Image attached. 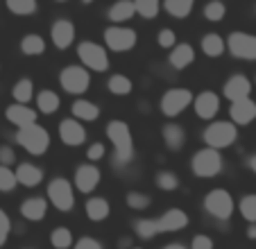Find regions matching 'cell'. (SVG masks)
Returning a JSON list of instances; mask_svg holds the SVG:
<instances>
[{"label":"cell","mask_w":256,"mask_h":249,"mask_svg":"<svg viewBox=\"0 0 256 249\" xmlns=\"http://www.w3.org/2000/svg\"><path fill=\"white\" fill-rule=\"evenodd\" d=\"M106 136L114 143V152H116V166L122 168L134 158V136L130 132V124L125 120H112L106 124Z\"/></svg>","instance_id":"obj_1"},{"label":"cell","mask_w":256,"mask_h":249,"mask_svg":"<svg viewBox=\"0 0 256 249\" xmlns=\"http://www.w3.org/2000/svg\"><path fill=\"white\" fill-rule=\"evenodd\" d=\"M238 138V127L232 120H220V122H211L204 130V143L211 150H224L229 145H234Z\"/></svg>","instance_id":"obj_2"},{"label":"cell","mask_w":256,"mask_h":249,"mask_svg":"<svg viewBox=\"0 0 256 249\" xmlns=\"http://www.w3.org/2000/svg\"><path fill=\"white\" fill-rule=\"evenodd\" d=\"M16 143L23 150H28L30 154L41 156V154H46L50 148V134L41 124L34 122V124H30V127H23V130L16 132Z\"/></svg>","instance_id":"obj_3"},{"label":"cell","mask_w":256,"mask_h":249,"mask_svg":"<svg viewBox=\"0 0 256 249\" xmlns=\"http://www.w3.org/2000/svg\"><path fill=\"white\" fill-rule=\"evenodd\" d=\"M222 154L218 150H211V148H204V150H198L190 158V168H193L195 177H216V174L222 172Z\"/></svg>","instance_id":"obj_4"},{"label":"cell","mask_w":256,"mask_h":249,"mask_svg":"<svg viewBox=\"0 0 256 249\" xmlns=\"http://www.w3.org/2000/svg\"><path fill=\"white\" fill-rule=\"evenodd\" d=\"M204 211L216 220H229L234 213V197L224 188H213L204 197Z\"/></svg>","instance_id":"obj_5"},{"label":"cell","mask_w":256,"mask_h":249,"mask_svg":"<svg viewBox=\"0 0 256 249\" xmlns=\"http://www.w3.org/2000/svg\"><path fill=\"white\" fill-rule=\"evenodd\" d=\"M59 82H62V88L66 93H70V96H82V93H86L88 84H91V75H88V70L84 66L70 64V66H66L62 70Z\"/></svg>","instance_id":"obj_6"},{"label":"cell","mask_w":256,"mask_h":249,"mask_svg":"<svg viewBox=\"0 0 256 249\" xmlns=\"http://www.w3.org/2000/svg\"><path fill=\"white\" fill-rule=\"evenodd\" d=\"M78 54H80V59H82V64H84L86 70L104 72L106 68H109V54H106V50L102 48V46L93 44V41H84V44H80Z\"/></svg>","instance_id":"obj_7"},{"label":"cell","mask_w":256,"mask_h":249,"mask_svg":"<svg viewBox=\"0 0 256 249\" xmlns=\"http://www.w3.org/2000/svg\"><path fill=\"white\" fill-rule=\"evenodd\" d=\"M48 200L57 211H70L75 206V195H72V186L66 177H54L48 184Z\"/></svg>","instance_id":"obj_8"},{"label":"cell","mask_w":256,"mask_h":249,"mask_svg":"<svg viewBox=\"0 0 256 249\" xmlns=\"http://www.w3.org/2000/svg\"><path fill=\"white\" fill-rule=\"evenodd\" d=\"M188 104H193V93L190 88H170L166 91V96L161 98V114L168 116V118H174L179 116L184 109H188Z\"/></svg>","instance_id":"obj_9"},{"label":"cell","mask_w":256,"mask_h":249,"mask_svg":"<svg viewBox=\"0 0 256 249\" xmlns=\"http://www.w3.org/2000/svg\"><path fill=\"white\" fill-rule=\"evenodd\" d=\"M229 52L236 59H245V62H256V36L247 32H232L227 38Z\"/></svg>","instance_id":"obj_10"},{"label":"cell","mask_w":256,"mask_h":249,"mask_svg":"<svg viewBox=\"0 0 256 249\" xmlns=\"http://www.w3.org/2000/svg\"><path fill=\"white\" fill-rule=\"evenodd\" d=\"M104 44L114 52H127L136 46V32L122 25H112L104 30Z\"/></svg>","instance_id":"obj_11"},{"label":"cell","mask_w":256,"mask_h":249,"mask_svg":"<svg viewBox=\"0 0 256 249\" xmlns=\"http://www.w3.org/2000/svg\"><path fill=\"white\" fill-rule=\"evenodd\" d=\"M100 179H102V172L93 163H84V166H80V168L75 170V188H78L80 192H84V195L96 190V188L100 186Z\"/></svg>","instance_id":"obj_12"},{"label":"cell","mask_w":256,"mask_h":249,"mask_svg":"<svg viewBox=\"0 0 256 249\" xmlns=\"http://www.w3.org/2000/svg\"><path fill=\"white\" fill-rule=\"evenodd\" d=\"M50 38H52L54 48H59V50L70 48L72 41H75V25H72L68 18L54 20L52 28H50Z\"/></svg>","instance_id":"obj_13"},{"label":"cell","mask_w":256,"mask_h":249,"mask_svg":"<svg viewBox=\"0 0 256 249\" xmlns=\"http://www.w3.org/2000/svg\"><path fill=\"white\" fill-rule=\"evenodd\" d=\"M59 138H62L68 148H80V145L86 140V130H84L75 118H66L59 124Z\"/></svg>","instance_id":"obj_14"},{"label":"cell","mask_w":256,"mask_h":249,"mask_svg":"<svg viewBox=\"0 0 256 249\" xmlns=\"http://www.w3.org/2000/svg\"><path fill=\"white\" fill-rule=\"evenodd\" d=\"M186 226H188V213L182 211V208H170L161 218H156L159 234H164V231H182Z\"/></svg>","instance_id":"obj_15"},{"label":"cell","mask_w":256,"mask_h":249,"mask_svg":"<svg viewBox=\"0 0 256 249\" xmlns=\"http://www.w3.org/2000/svg\"><path fill=\"white\" fill-rule=\"evenodd\" d=\"M224 98L232 102H238V100H247L252 93V82L247 80L245 75H234L224 82Z\"/></svg>","instance_id":"obj_16"},{"label":"cell","mask_w":256,"mask_h":249,"mask_svg":"<svg viewBox=\"0 0 256 249\" xmlns=\"http://www.w3.org/2000/svg\"><path fill=\"white\" fill-rule=\"evenodd\" d=\"M193 106H195V114L202 120H211L216 118L218 109H220V98L213 91H202L198 98H193Z\"/></svg>","instance_id":"obj_17"},{"label":"cell","mask_w":256,"mask_h":249,"mask_svg":"<svg viewBox=\"0 0 256 249\" xmlns=\"http://www.w3.org/2000/svg\"><path fill=\"white\" fill-rule=\"evenodd\" d=\"M7 120H10L12 124H16L18 130H23V127H30V124L36 122V111L30 109L28 104H10L5 111Z\"/></svg>","instance_id":"obj_18"},{"label":"cell","mask_w":256,"mask_h":249,"mask_svg":"<svg viewBox=\"0 0 256 249\" xmlns=\"http://www.w3.org/2000/svg\"><path fill=\"white\" fill-rule=\"evenodd\" d=\"M229 116H232V122L234 124H250L252 120L256 118V102L252 100V98H247V100L232 102Z\"/></svg>","instance_id":"obj_19"},{"label":"cell","mask_w":256,"mask_h":249,"mask_svg":"<svg viewBox=\"0 0 256 249\" xmlns=\"http://www.w3.org/2000/svg\"><path fill=\"white\" fill-rule=\"evenodd\" d=\"M14 174H16V184H20L25 188H34L44 182V170L39 166H34V163H18Z\"/></svg>","instance_id":"obj_20"},{"label":"cell","mask_w":256,"mask_h":249,"mask_svg":"<svg viewBox=\"0 0 256 249\" xmlns=\"http://www.w3.org/2000/svg\"><path fill=\"white\" fill-rule=\"evenodd\" d=\"M46 213H48V200H44V197H28L20 204V216L30 222H41Z\"/></svg>","instance_id":"obj_21"},{"label":"cell","mask_w":256,"mask_h":249,"mask_svg":"<svg viewBox=\"0 0 256 249\" xmlns=\"http://www.w3.org/2000/svg\"><path fill=\"white\" fill-rule=\"evenodd\" d=\"M168 59H170V64H172V68L184 70V68H188L190 64L195 62V50H193V46H188V44H177Z\"/></svg>","instance_id":"obj_22"},{"label":"cell","mask_w":256,"mask_h":249,"mask_svg":"<svg viewBox=\"0 0 256 249\" xmlns=\"http://www.w3.org/2000/svg\"><path fill=\"white\" fill-rule=\"evenodd\" d=\"M84 211H86V218L91 222H102V220H106L112 206H109V202H106L104 197H91V200H86Z\"/></svg>","instance_id":"obj_23"},{"label":"cell","mask_w":256,"mask_h":249,"mask_svg":"<svg viewBox=\"0 0 256 249\" xmlns=\"http://www.w3.org/2000/svg\"><path fill=\"white\" fill-rule=\"evenodd\" d=\"M161 136H164V143L168 145V150H172V152H177V150H182V145L186 143V132L182 124H166L164 132H161Z\"/></svg>","instance_id":"obj_24"},{"label":"cell","mask_w":256,"mask_h":249,"mask_svg":"<svg viewBox=\"0 0 256 249\" xmlns=\"http://www.w3.org/2000/svg\"><path fill=\"white\" fill-rule=\"evenodd\" d=\"M134 2H130V0H120V2H116V5L109 7V12H106V18L112 20V23L120 25V23H127L130 18H134Z\"/></svg>","instance_id":"obj_25"},{"label":"cell","mask_w":256,"mask_h":249,"mask_svg":"<svg viewBox=\"0 0 256 249\" xmlns=\"http://www.w3.org/2000/svg\"><path fill=\"white\" fill-rule=\"evenodd\" d=\"M72 116H75V120H86V122H93V120L100 118V109H98V104H93V102L88 100H75L70 106Z\"/></svg>","instance_id":"obj_26"},{"label":"cell","mask_w":256,"mask_h":249,"mask_svg":"<svg viewBox=\"0 0 256 249\" xmlns=\"http://www.w3.org/2000/svg\"><path fill=\"white\" fill-rule=\"evenodd\" d=\"M59 104H62L59 96L54 91H50V88H44V91L36 96V109H39L41 114H46V116L54 114V111L59 109Z\"/></svg>","instance_id":"obj_27"},{"label":"cell","mask_w":256,"mask_h":249,"mask_svg":"<svg viewBox=\"0 0 256 249\" xmlns=\"http://www.w3.org/2000/svg\"><path fill=\"white\" fill-rule=\"evenodd\" d=\"M12 96H14L16 104H28V102L34 98V84H32V80H28V77L18 80L14 86H12Z\"/></svg>","instance_id":"obj_28"},{"label":"cell","mask_w":256,"mask_h":249,"mask_svg":"<svg viewBox=\"0 0 256 249\" xmlns=\"http://www.w3.org/2000/svg\"><path fill=\"white\" fill-rule=\"evenodd\" d=\"M202 50L206 57H220L224 52V41L220 34L216 32H208L202 36Z\"/></svg>","instance_id":"obj_29"},{"label":"cell","mask_w":256,"mask_h":249,"mask_svg":"<svg viewBox=\"0 0 256 249\" xmlns=\"http://www.w3.org/2000/svg\"><path fill=\"white\" fill-rule=\"evenodd\" d=\"M20 50H23L25 54H30V57L44 54V50H46L44 36H39V34H25L23 41H20Z\"/></svg>","instance_id":"obj_30"},{"label":"cell","mask_w":256,"mask_h":249,"mask_svg":"<svg viewBox=\"0 0 256 249\" xmlns=\"http://www.w3.org/2000/svg\"><path fill=\"white\" fill-rule=\"evenodd\" d=\"M164 10L168 12L172 18H186L193 12V0H166Z\"/></svg>","instance_id":"obj_31"},{"label":"cell","mask_w":256,"mask_h":249,"mask_svg":"<svg viewBox=\"0 0 256 249\" xmlns=\"http://www.w3.org/2000/svg\"><path fill=\"white\" fill-rule=\"evenodd\" d=\"M50 242L54 249H68L72 247V234L68 226H57V229L50 231Z\"/></svg>","instance_id":"obj_32"},{"label":"cell","mask_w":256,"mask_h":249,"mask_svg":"<svg viewBox=\"0 0 256 249\" xmlns=\"http://www.w3.org/2000/svg\"><path fill=\"white\" fill-rule=\"evenodd\" d=\"M106 88L114 93V96H130L132 93V82L125 75H112L106 82Z\"/></svg>","instance_id":"obj_33"},{"label":"cell","mask_w":256,"mask_h":249,"mask_svg":"<svg viewBox=\"0 0 256 249\" xmlns=\"http://www.w3.org/2000/svg\"><path fill=\"white\" fill-rule=\"evenodd\" d=\"M159 10H161V5L156 0H136L134 2V12L140 16V18H148V20L156 18Z\"/></svg>","instance_id":"obj_34"},{"label":"cell","mask_w":256,"mask_h":249,"mask_svg":"<svg viewBox=\"0 0 256 249\" xmlns=\"http://www.w3.org/2000/svg\"><path fill=\"white\" fill-rule=\"evenodd\" d=\"M7 10L16 16H30L39 10V5L34 0H7Z\"/></svg>","instance_id":"obj_35"},{"label":"cell","mask_w":256,"mask_h":249,"mask_svg":"<svg viewBox=\"0 0 256 249\" xmlns=\"http://www.w3.org/2000/svg\"><path fill=\"white\" fill-rule=\"evenodd\" d=\"M134 231H136V236L143 238V240H152L154 236H159L156 220H136L134 222Z\"/></svg>","instance_id":"obj_36"},{"label":"cell","mask_w":256,"mask_h":249,"mask_svg":"<svg viewBox=\"0 0 256 249\" xmlns=\"http://www.w3.org/2000/svg\"><path fill=\"white\" fill-rule=\"evenodd\" d=\"M127 206L130 208H136V211H143V208H148V206L152 204V197L145 195V192H138V190H130L125 197Z\"/></svg>","instance_id":"obj_37"},{"label":"cell","mask_w":256,"mask_h":249,"mask_svg":"<svg viewBox=\"0 0 256 249\" xmlns=\"http://www.w3.org/2000/svg\"><path fill=\"white\" fill-rule=\"evenodd\" d=\"M240 213L250 224H256V195L254 192H250V195H245L240 200Z\"/></svg>","instance_id":"obj_38"},{"label":"cell","mask_w":256,"mask_h":249,"mask_svg":"<svg viewBox=\"0 0 256 249\" xmlns=\"http://www.w3.org/2000/svg\"><path fill=\"white\" fill-rule=\"evenodd\" d=\"M156 186L161 188V190H177L179 188V179L174 172H168V170H161L159 174H156Z\"/></svg>","instance_id":"obj_39"},{"label":"cell","mask_w":256,"mask_h":249,"mask_svg":"<svg viewBox=\"0 0 256 249\" xmlns=\"http://www.w3.org/2000/svg\"><path fill=\"white\" fill-rule=\"evenodd\" d=\"M224 14H227V7L222 5V2H208L206 7H204V16H206V20H211V23H218V20H222Z\"/></svg>","instance_id":"obj_40"},{"label":"cell","mask_w":256,"mask_h":249,"mask_svg":"<svg viewBox=\"0 0 256 249\" xmlns=\"http://www.w3.org/2000/svg\"><path fill=\"white\" fill-rule=\"evenodd\" d=\"M18 186L16 184V174L12 168H5V166H0V190L2 192H10Z\"/></svg>","instance_id":"obj_41"},{"label":"cell","mask_w":256,"mask_h":249,"mask_svg":"<svg viewBox=\"0 0 256 249\" xmlns=\"http://www.w3.org/2000/svg\"><path fill=\"white\" fill-rule=\"evenodd\" d=\"M156 41H159L161 48H174V46H177V36H174V32H172V30H168V28L159 30Z\"/></svg>","instance_id":"obj_42"},{"label":"cell","mask_w":256,"mask_h":249,"mask_svg":"<svg viewBox=\"0 0 256 249\" xmlns=\"http://www.w3.org/2000/svg\"><path fill=\"white\" fill-rule=\"evenodd\" d=\"M10 231H12V220H10V216H7V213L0 208V247L7 242V238H10Z\"/></svg>","instance_id":"obj_43"},{"label":"cell","mask_w":256,"mask_h":249,"mask_svg":"<svg viewBox=\"0 0 256 249\" xmlns=\"http://www.w3.org/2000/svg\"><path fill=\"white\" fill-rule=\"evenodd\" d=\"M12 163H16V152L10 148V145H0V166L10 168Z\"/></svg>","instance_id":"obj_44"},{"label":"cell","mask_w":256,"mask_h":249,"mask_svg":"<svg viewBox=\"0 0 256 249\" xmlns=\"http://www.w3.org/2000/svg\"><path fill=\"white\" fill-rule=\"evenodd\" d=\"M86 156H88V161H100V158L104 156V145H102V143H93V145H88Z\"/></svg>","instance_id":"obj_45"},{"label":"cell","mask_w":256,"mask_h":249,"mask_svg":"<svg viewBox=\"0 0 256 249\" xmlns=\"http://www.w3.org/2000/svg\"><path fill=\"white\" fill-rule=\"evenodd\" d=\"M190 249H213V240L208 236H195L193 242H190Z\"/></svg>","instance_id":"obj_46"},{"label":"cell","mask_w":256,"mask_h":249,"mask_svg":"<svg viewBox=\"0 0 256 249\" xmlns=\"http://www.w3.org/2000/svg\"><path fill=\"white\" fill-rule=\"evenodd\" d=\"M75 249H102V244L98 242L96 238H88V236H84V238H80L78 242H75Z\"/></svg>","instance_id":"obj_47"},{"label":"cell","mask_w":256,"mask_h":249,"mask_svg":"<svg viewBox=\"0 0 256 249\" xmlns=\"http://www.w3.org/2000/svg\"><path fill=\"white\" fill-rule=\"evenodd\" d=\"M247 238H250V240H256V224H250V226H247Z\"/></svg>","instance_id":"obj_48"},{"label":"cell","mask_w":256,"mask_h":249,"mask_svg":"<svg viewBox=\"0 0 256 249\" xmlns=\"http://www.w3.org/2000/svg\"><path fill=\"white\" fill-rule=\"evenodd\" d=\"M161 249H188L186 244H179V242H170V244H166V247H161Z\"/></svg>","instance_id":"obj_49"},{"label":"cell","mask_w":256,"mask_h":249,"mask_svg":"<svg viewBox=\"0 0 256 249\" xmlns=\"http://www.w3.org/2000/svg\"><path fill=\"white\" fill-rule=\"evenodd\" d=\"M250 168H252V172H256V154L250 158Z\"/></svg>","instance_id":"obj_50"},{"label":"cell","mask_w":256,"mask_h":249,"mask_svg":"<svg viewBox=\"0 0 256 249\" xmlns=\"http://www.w3.org/2000/svg\"><path fill=\"white\" fill-rule=\"evenodd\" d=\"M134 249H140V247H134Z\"/></svg>","instance_id":"obj_51"}]
</instances>
